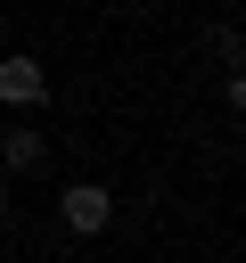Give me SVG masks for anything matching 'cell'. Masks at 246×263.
I'll return each mask as SVG.
<instances>
[{
    "label": "cell",
    "mask_w": 246,
    "mask_h": 263,
    "mask_svg": "<svg viewBox=\"0 0 246 263\" xmlns=\"http://www.w3.org/2000/svg\"><path fill=\"white\" fill-rule=\"evenodd\" d=\"M0 222H8V189H0Z\"/></svg>",
    "instance_id": "cell-5"
},
{
    "label": "cell",
    "mask_w": 246,
    "mask_h": 263,
    "mask_svg": "<svg viewBox=\"0 0 246 263\" xmlns=\"http://www.w3.org/2000/svg\"><path fill=\"white\" fill-rule=\"evenodd\" d=\"M41 99H49V66L25 58V49L0 58V107H41Z\"/></svg>",
    "instance_id": "cell-2"
},
{
    "label": "cell",
    "mask_w": 246,
    "mask_h": 263,
    "mask_svg": "<svg viewBox=\"0 0 246 263\" xmlns=\"http://www.w3.org/2000/svg\"><path fill=\"white\" fill-rule=\"evenodd\" d=\"M213 58H221V66H238V58H246V41H238V25H221V33H213Z\"/></svg>",
    "instance_id": "cell-4"
},
{
    "label": "cell",
    "mask_w": 246,
    "mask_h": 263,
    "mask_svg": "<svg viewBox=\"0 0 246 263\" xmlns=\"http://www.w3.org/2000/svg\"><path fill=\"white\" fill-rule=\"evenodd\" d=\"M57 222H66L74 238H98V230L115 222V189H107V181H66V197H57Z\"/></svg>",
    "instance_id": "cell-1"
},
{
    "label": "cell",
    "mask_w": 246,
    "mask_h": 263,
    "mask_svg": "<svg viewBox=\"0 0 246 263\" xmlns=\"http://www.w3.org/2000/svg\"><path fill=\"white\" fill-rule=\"evenodd\" d=\"M0 164H8V173H41V164H49V140H41V132H0Z\"/></svg>",
    "instance_id": "cell-3"
}]
</instances>
